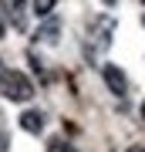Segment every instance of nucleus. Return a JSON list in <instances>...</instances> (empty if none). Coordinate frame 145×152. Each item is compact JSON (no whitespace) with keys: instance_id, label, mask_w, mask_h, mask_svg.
<instances>
[{"instance_id":"11","label":"nucleus","mask_w":145,"mask_h":152,"mask_svg":"<svg viewBox=\"0 0 145 152\" xmlns=\"http://www.w3.org/2000/svg\"><path fill=\"white\" fill-rule=\"evenodd\" d=\"M142 4H145V0H142Z\"/></svg>"},{"instance_id":"4","label":"nucleus","mask_w":145,"mask_h":152,"mask_svg":"<svg viewBox=\"0 0 145 152\" xmlns=\"http://www.w3.org/2000/svg\"><path fill=\"white\" fill-rule=\"evenodd\" d=\"M20 129L31 132V135H41V132H44V115L34 112V108H27V112L20 115Z\"/></svg>"},{"instance_id":"10","label":"nucleus","mask_w":145,"mask_h":152,"mask_svg":"<svg viewBox=\"0 0 145 152\" xmlns=\"http://www.w3.org/2000/svg\"><path fill=\"white\" fill-rule=\"evenodd\" d=\"M142 24H145V14H142Z\"/></svg>"},{"instance_id":"1","label":"nucleus","mask_w":145,"mask_h":152,"mask_svg":"<svg viewBox=\"0 0 145 152\" xmlns=\"http://www.w3.org/2000/svg\"><path fill=\"white\" fill-rule=\"evenodd\" d=\"M0 95H4L7 102H31L34 85H31L27 75H20V71H0Z\"/></svg>"},{"instance_id":"9","label":"nucleus","mask_w":145,"mask_h":152,"mask_svg":"<svg viewBox=\"0 0 145 152\" xmlns=\"http://www.w3.org/2000/svg\"><path fill=\"white\" fill-rule=\"evenodd\" d=\"M0 37H4V20H0Z\"/></svg>"},{"instance_id":"6","label":"nucleus","mask_w":145,"mask_h":152,"mask_svg":"<svg viewBox=\"0 0 145 152\" xmlns=\"http://www.w3.org/2000/svg\"><path fill=\"white\" fill-rule=\"evenodd\" d=\"M51 10H54V0H34V14L37 17H51Z\"/></svg>"},{"instance_id":"3","label":"nucleus","mask_w":145,"mask_h":152,"mask_svg":"<svg viewBox=\"0 0 145 152\" xmlns=\"http://www.w3.org/2000/svg\"><path fill=\"white\" fill-rule=\"evenodd\" d=\"M101 78H105V85L111 88V95H118V98L128 95V78L122 75L118 64H101Z\"/></svg>"},{"instance_id":"7","label":"nucleus","mask_w":145,"mask_h":152,"mask_svg":"<svg viewBox=\"0 0 145 152\" xmlns=\"http://www.w3.org/2000/svg\"><path fill=\"white\" fill-rule=\"evenodd\" d=\"M47 152H78V149H74V145H68L64 139H54L51 145H47Z\"/></svg>"},{"instance_id":"2","label":"nucleus","mask_w":145,"mask_h":152,"mask_svg":"<svg viewBox=\"0 0 145 152\" xmlns=\"http://www.w3.org/2000/svg\"><path fill=\"white\" fill-rule=\"evenodd\" d=\"M0 7L14 31H27V0H0Z\"/></svg>"},{"instance_id":"5","label":"nucleus","mask_w":145,"mask_h":152,"mask_svg":"<svg viewBox=\"0 0 145 152\" xmlns=\"http://www.w3.org/2000/svg\"><path fill=\"white\" fill-rule=\"evenodd\" d=\"M58 34H61V20H58V17H47V20L41 24V31H37V41L58 44Z\"/></svg>"},{"instance_id":"8","label":"nucleus","mask_w":145,"mask_h":152,"mask_svg":"<svg viewBox=\"0 0 145 152\" xmlns=\"http://www.w3.org/2000/svg\"><path fill=\"white\" fill-rule=\"evenodd\" d=\"M138 112H142V118H145V102H142V108H138Z\"/></svg>"}]
</instances>
